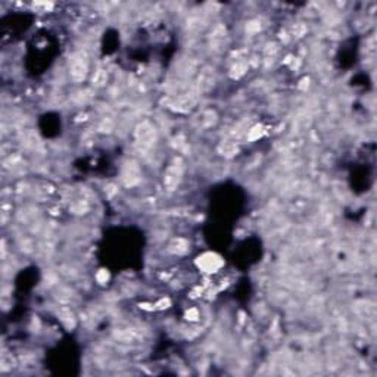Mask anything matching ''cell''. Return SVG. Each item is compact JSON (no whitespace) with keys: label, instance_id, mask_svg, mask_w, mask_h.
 I'll use <instances>...</instances> for the list:
<instances>
[{"label":"cell","instance_id":"obj_5","mask_svg":"<svg viewBox=\"0 0 377 377\" xmlns=\"http://www.w3.org/2000/svg\"><path fill=\"white\" fill-rule=\"evenodd\" d=\"M180 175H181V171L180 168L177 170V167L174 165V167H171L167 171V175H165V183L168 184V186H174L175 183H178V180H180Z\"/></svg>","mask_w":377,"mask_h":377},{"label":"cell","instance_id":"obj_4","mask_svg":"<svg viewBox=\"0 0 377 377\" xmlns=\"http://www.w3.org/2000/svg\"><path fill=\"white\" fill-rule=\"evenodd\" d=\"M139 167L134 164V162H129L127 167L124 168V172H122V178L127 184H134L139 181Z\"/></svg>","mask_w":377,"mask_h":377},{"label":"cell","instance_id":"obj_2","mask_svg":"<svg viewBox=\"0 0 377 377\" xmlns=\"http://www.w3.org/2000/svg\"><path fill=\"white\" fill-rule=\"evenodd\" d=\"M87 73V57L83 53H77L71 60V74L76 80H83Z\"/></svg>","mask_w":377,"mask_h":377},{"label":"cell","instance_id":"obj_3","mask_svg":"<svg viewBox=\"0 0 377 377\" xmlns=\"http://www.w3.org/2000/svg\"><path fill=\"white\" fill-rule=\"evenodd\" d=\"M137 139L143 146H152L155 143V132L149 124H143L137 130Z\"/></svg>","mask_w":377,"mask_h":377},{"label":"cell","instance_id":"obj_1","mask_svg":"<svg viewBox=\"0 0 377 377\" xmlns=\"http://www.w3.org/2000/svg\"><path fill=\"white\" fill-rule=\"evenodd\" d=\"M223 265V260L217 254H204L198 258V267L205 273H217Z\"/></svg>","mask_w":377,"mask_h":377}]
</instances>
